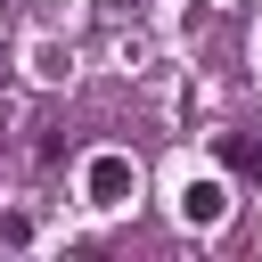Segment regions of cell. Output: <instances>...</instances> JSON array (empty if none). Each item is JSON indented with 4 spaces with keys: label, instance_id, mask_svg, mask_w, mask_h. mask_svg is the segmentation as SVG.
Listing matches in <instances>:
<instances>
[{
    "label": "cell",
    "instance_id": "cell-1",
    "mask_svg": "<svg viewBox=\"0 0 262 262\" xmlns=\"http://www.w3.org/2000/svg\"><path fill=\"white\" fill-rule=\"evenodd\" d=\"M131 188H139L131 156H90V205H123Z\"/></svg>",
    "mask_w": 262,
    "mask_h": 262
},
{
    "label": "cell",
    "instance_id": "cell-2",
    "mask_svg": "<svg viewBox=\"0 0 262 262\" xmlns=\"http://www.w3.org/2000/svg\"><path fill=\"white\" fill-rule=\"evenodd\" d=\"M221 213H229V188H221V180H188V188H180V221H188V229H213Z\"/></svg>",
    "mask_w": 262,
    "mask_h": 262
},
{
    "label": "cell",
    "instance_id": "cell-3",
    "mask_svg": "<svg viewBox=\"0 0 262 262\" xmlns=\"http://www.w3.org/2000/svg\"><path fill=\"white\" fill-rule=\"evenodd\" d=\"M221 164L246 172V180H262V147H254V139H221Z\"/></svg>",
    "mask_w": 262,
    "mask_h": 262
}]
</instances>
